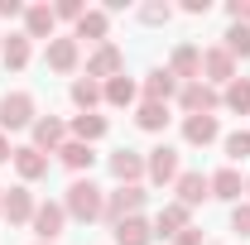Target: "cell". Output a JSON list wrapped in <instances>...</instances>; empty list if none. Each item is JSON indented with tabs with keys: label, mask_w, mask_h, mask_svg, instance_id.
<instances>
[{
	"label": "cell",
	"mask_w": 250,
	"mask_h": 245,
	"mask_svg": "<svg viewBox=\"0 0 250 245\" xmlns=\"http://www.w3.org/2000/svg\"><path fill=\"white\" fill-rule=\"evenodd\" d=\"M62 212L77 216V221H101V212H106V192H101L92 178H72L67 192H62Z\"/></svg>",
	"instance_id": "obj_1"
},
{
	"label": "cell",
	"mask_w": 250,
	"mask_h": 245,
	"mask_svg": "<svg viewBox=\"0 0 250 245\" xmlns=\"http://www.w3.org/2000/svg\"><path fill=\"white\" fill-rule=\"evenodd\" d=\"M140 207H145V187H140V183L116 187V192H106V212H101V221L121 226L125 216H140Z\"/></svg>",
	"instance_id": "obj_2"
},
{
	"label": "cell",
	"mask_w": 250,
	"mask_h": 245,
	"mask_svg": "<svg viewBox=\"0 0 250 245\" xmlns=\"http://www.w3.org/2000/svg\"><path fill=\"white\" fill-rule=\"evenodd\" d=\"M39 116H34V96L29 92H5L0 96V130L10 135V130H24V125H34Z\"/></svg>",
	"instance_id": "obj_3"
},
{
	"label": "cell",
	"mask_w": 250,
	"mask_h": 245,
	"mask_svg": "<svg viewBox=\"0 0 250 245\" xmlns=\"http://www.w3.org/2000/svg\"><path fill=\"white\" fill-rule=\"evenodd\" d=\"M34 236H39V245H53L62 236V226H67V212H62V202H39L34 207Z\"/></svg>",
	"instance_id": "obj_4"
},
{
	"label": "cell",
	"mask_w": 250,
	"mask_h": 245,
	"mask_svg": "<svg viewBox=\"0 0 250 245\" xmlns=\"http://www.w3.org/2000/svg\"><path fill=\"white\" fill-rule=\"evenodd\" d=\"M202 82H207V87H231V82H236V58H231L221 43L202 53Z\"/></svg>",
	"instance_id": "obj_5"
},
{
	"label": "cell",
	"mask_w": 250,
	"mask_h": 245,
	"mask_svg": "<svg viewBox=\"0 0 250 245\" xmlns=\"http://www.w3.org/2000/svg\"><path fill=\"white\" fill-rule=\"evenodd\" d=\"M178 106H183L188 116H212V111L221 106V92H217V87H207V82L197 77V82H188L183 92H178Z\"/></svg>",
	"instance_id": "obj_6"
},
{
	"label": "cell",
	"mask_w": 250,
	"mask_h": 245,
	"mask_svg": "<svg viewBox=\"0 0 250 245\" xmlns=\"http://www.w3.org/2000/svg\"><path fill=\"white\" fill-rule=\"evenodd\" d=\"M29 130H34V149L39 154H58L62 144H67V125H62L58 116H39Z\"/></svg>",
	"instance_id": "obj_7"
},
{
	"label": "cell",
	"mask_w": 250,
	"mask_h": 245,
	"mask_svg": "<svg viewBox=\"0 0 250 245\" xmlns=\"http://www.w3.org/2000/svg\"><path fill=\"white\" fill-rule=\"evenodd\" d=\"M125 72V53L121 48H116V43H96V53L92 58H87V77H106V82H111V77H121Z\"/></svg>",
	"instance_id": "obj_8"
},
{
	"label": "cell",
	"mask_w": 250,
	"mask_h": 245,
	"mask_svg": "<svg viewBox=\"0 0 250 245\" xmlns=\"http://www.w3.org/2000/svg\"><path fill=\"white\" fill-rule=\"evenodd\" d=\"M145 173H149L154 183H178V149H173V144H159V149H149V159H145Z\"/></svg>",
	"instance_id": "obj_9"
},
{
	"label": "cell",
	"mask_w": 250,
	"mask_h": 245,
	"mask_svg": "<svg viewBox=\"0 0 250 245\" xmlns=\"http://www.w3.org/2000/svg\"><path fill=\"white\" fill-rule=\"evenodd\" d=\"M34 207H39V202H34L29 187H10L5 202H0V216H5L10 226H24V221H34Z\"/></svg>",
	"instance_id": "obj_10"
},
{
	"label": "cell",
	"mask_w": 250,
	"mask_h": 245,
	"mask_svg": "<svg viewBox=\"0 0 250 245\" xmlns=\"http://www.w3.org/2000/svg\"><path fill=\"white\" fill-rule=\"evenodd\" d=\"M168 72H173V77H178V82H197V77H202V48H197V43H178V48H173V58H168Z\"/></svg>",
	"instance_id": "obj_11"
},
{
	"label": "cell",
	"mask_w": 250,
	"mask_h": 245,
	"mask_svg": "<svg viewBox=\"0 0 250 245\" xmlns=\"http://www.w3.org/2000/svg\"><path fill=\"white\" fill-rule=\"evenodd\" d=\"M188 226H192V212H188L183 202H164L159 216H154V236H168V241H173L178 231H188Z\"/></svg>",
	"instance_id": "obj_12"
},
{
	"label": "cell",
	"mask_w": 250,
	"mask_h": 245,
	"mask_svg": "<svg viewBox=\"0 0 250 245\" xmlns=\"http://www.w3.org/2000/svg\"><path fill=\"white\" fill-rule=\"evenodd\" d=\"M111 173H116V183H121V187L140 183V178H145V154H135V149H116V154H111Z\"/></svg>",
	"instance_id": "obj_13"
},
{
	"label": "cell",
	"mask_w": 250,
	"mask_h": 245,
	"mask_svg": "<svg viewBox=\"0 0 250 245\" xmlns=\"http://www.w3.org/2000/svg\"><path fill=\"white\" fill-rule=\"evenodd\" d=\"M178 202H183L188 212H192V207H197V202H207V197H212V178H207V173H178Z\"/></svg>",
	"instance_id": "obj_14"
},
{
	"label": "cell",
	"mask_w": 250,
	"mask_h": 245,
	"mask_svg": "<svg viewBox=\"0 0 250 245\" xmlns=\"http://www.w3.org/2000/svg\"><path fill=\"white\" fill-rule=\"evenodd\" d=\"M53 29H58L53 5H29L24 10V39H53Z\"/></svg>",
	"instance_id": "obj_15"
},
{
	"label": "cell",
	"mask_w": 250,
	"mask_h": 245,
	"mask_svg": "<svg viewBox=\"0 0 250 245\" xmlns=\"http://www.w3.org/2000/svg\"><path fill=\"white\" fill-rule=\"evenodd\" d=\"M217 135H221L217 116H188V121H183V140L192 144V149H207Z\"/></svg>",
	"instance_id": "obj_16"
},
{
	"label": "cell",
	"mask_w": 250,
	"mask_h": 245,
	"mask_svg": "<svg viewBox=\"0 0 250 245\" xmlns=\"http://www.w3.org/2000/svg\"><path fill=\"white\" fill-rule=\"evenodd\" d=\"M111 236H116V245H149V241H154V221H145V216H125Z\"/></svg>",
	"instance_id": "obj_17"
},
{
	"label": "cell",
	"mask_w": 250,
	"mask_h": 245,
	"mask_svg": "<svg viewBox=\"0 0 250 245\" xmlns=\"http://www.w3.org/2000/svg\"><path fill=\"white\" fill-rule=\"evenodd\" d=\"M43 62L53 67V72H72L77 67V39H48V53H43Z\"/></svg>",
	"instance_id": "obj_18"
},
{
	"label": "cell",
	"mask_w": 250,
	"mask_h": 245,
	"mask_svg": "<svg viewBox=\"0 0 250 245\" xmlns=\"http://www.w3.org/2000/svg\"><path fill=\"white\" fill-rule=\"evenodd\" d=\"M168 96H178V77H173L168 67H154V72L145 77V101H159V106H168Z\"/></svg>",
	"instance_id": "obj_19"
},
{
	"label": "cell",
	"mask_w": 250,
	"mask_h": 245,
	"mask_svg": "<svg viewBox=\"0 0 250 245\" xmlns=\"http://www.w3.org/2000/svg\"><path fill=\"white\" fill-rule=\"evenodd\" d=\"M241 192H246V178H241V168H221V173H212V197H221V202H241Z\"/></svg>",
	"instance_id": "obj_20"
},
{
	"label": "cell",
	"mask_w": 250,
	"mask_h": 245,
	"mask_svg": "<svg viewBox=\"0 0 250 245\" xmlns=\"http://www.w3.org/2000/svg\"><path fill=\"white\" fill-rule=\"evenodd\" d=\"M15 168H20V178H24V183H34V178H43V173H48V154H39L34 144H24V149H15Z\"/></svg>",
	"instance_id": "obj_21"
},
{
	"label": "cell",
	"mask_w": 250,
	"mask_h": 245,
	"mask_svg": "<svg viewBox=\"0 0 250 245\" xmlns=\"http://www.w3.org/2000/svg\"><path fill=\"white\" fill-rule=\"evenodd\" d=\"M135 92H140V87L121 72V77H111V82L101 87V101H106V106H116V111H125V106H135Z\"/></svg>",
	"instance_id": "obj_22"
},
{
	"label": "cell",
	"mask_w": 250,
	"mask_h": 245,
	"mask_svg": "<svg viewBox=\"0 0 250 245\" xmlns=\"http://www.w3.org/2000/svg\"><path fill=\"white\" fill-rule=\"evenodd\" d=\"M58 159L67 163V168H72V173H82V168L92 173V163H96V149H92V144H82V140H67V144L58 149Z\"/></svg>",
	"instance_id": "obj_23"
},
{
	"label": "cell",
	"mask_w": 250,
	"mask_h": 245,
	"mask_svg": "<svg viewBox=\"0 0 250 245\" xmlns=\"http://www.w3.org/2000/svg\"><path fill=\"white\" fill-rule=\"evenodd\" d=\"M106 29H111V15L106 10H87L77 20V34L72 39H92V43H106Z\"/></svg>",
	"instance_id": "obj_24"
},
{
	"label": "cell",
	"mask_w": 250,
	"mask_h": 245,
	"mask_svg": "<svg viewBox=\"0 0 250 245\" xmlns=\"http://www.w3.org/2000/svg\"><path fill=\"white\" fill-rule=\"evenodd\" d=\"M106 135V116H96V111H82V116H72V140H82V144H96Z\"/></svg>",
	"instance_id": "obj_25"
},
{
	"label": "cell",
	"mask_w": 250,
	"mask_h": 245,
	"mask_svg": "<svg viewBox=\"0 0 250 245\" xmlns=\"http://www.w3.org/2000/svg\"><path fill=\"white\" fill-rule=\"evenodd\" d=\"M135 125H140V130H149V135H159V130L168 125V106H159V101H140Z\"/></svg>",
	"instance_id": "obj_26"
},
{
	"label": "cell",
	"mask_w": 250,
	"mask_h": 245,
	"mask_svg": "<svg viewBox=\"0 0 250 245\" xmlns=\"http://www.w3.org/2000/svg\"><path fill=\"white\" fill-rule=\"evenodd\" d=\"M221 106L236 111V116H250V77H236V82L221 92Z\"/></svg>",
	"instance_id": "obj_27"
},
{
	"label": "cell",
	"mask_w": 250,
	"mask_h": 245,
	"mask_svg": "<svg viewBox=\"0 0 250 245\" xmlns=\"http://www.w3.org/2000/svg\"><path fill=\"white\" fill-rule=\"evenodd\" d=\"M0 58H5L10 72H20V67L29 62V39H24V34H10V39L0 43Z\"/></svg>",
	"instance_id": "obj_28"
},
{
	"label": "cell",
	"mask_w": 250,
	"mask_h": 245,
	"mask_svg": "<svg viewBox=\"0 0 250 245\" xmlns=\"http://www.w3.org/2000/svg\"><path fill=\"white\" fill-rule=\"evenodd\" d=\"M96 101H101V87H96L92 77H77L72 82V106L77 111H96Z\"/></svg>",
	"instance_id": "obj_29"
},
{
	"label": "cell",
	"mask_w": 250,
	"mask_h": 245,
	"mask_svg": "<svg viewBox=\"0 0 250 245\" xmlns=\"http://www.w3.org/2000/svg\"><path fill=\"white\" fill-rule=\"evenodd\" d=\"M221 39H226L221 48H226L231 58H250V24H231V29L221 34Z\"/></svg>",
	"instance_id": "obj_30"
},
{
	"label": "cell",
	"mask_w": 250,
	"mask_h": 245,
	"mask_svg": "<svg viewBox=\"0 0 250 245\" xmlns=\"http://www.w3.org/2000/svg\"><path fill=\"white\" fill-rule=\"evenodd\" d=\"M226 159H236V163L250 159V130H231L226 135Z\"/></svg>",
	"instance_id": "obj_31"
},
{
	"label": "cell",
	"mask_w": 250,
	"mask_h": 245,
	"mask_svg": "<svg viewBox=\"0 0 250 245\" xmlns=\"http://www.w3.org/2000/svg\"><path fill=\"white\" fill-rule=\"evenodd\" d=\"M140 20H145V24H168V20H173V5L149 0V5H140Z\"/></svg>",
	"instance_id": "obj_32"
},
{
	"label": "cell",
	"mask_w": 250,
	"mask_h": 245,
	"mask_svg": "<svg viewBox=\"0 0 250 245\" xmlns=\"http://www.w3.org/2000/svg\"><path fill=\"white\" fill-rule=\"evenodd\" d=\"M231 231H236V236H250V197H241V202L231 207Z\"/></svg>",
	"instance_id": "obj_33"
},
{
	"label": "cell",
	"mask_w": 250,
	"mask_h": 245,
	"mask_svg": "<svg viewBox=\"0 0 250 245\" xmlns=\"http://www.w3.org/2000/svg\"><path fill=\"white\" fill-rule=\"evenodd\" d=\"M53 15H58V20H72V24H77V20L87 15V5H82V0H58V5H53Z\"/></svg>",
	"instance_id": "obj_34"
},
{
	"label": "cell",
	"mask_w": 250,
	"mask_h": 245,
	"mask_svg": "<svg viewBox=\"0 0 250 245\" xmlns=\"http://www.w3.org/2000/svg\"><path fill=\"white\" fill-rule=\"evenodd\" d=\"M226 15H231V24H250V0H231Z\"/></svg>",
	"instance_id": "obj_35"
},
{
	"label": "cell",
	"mask_w": 250,
	"mask_h": 245,
	"mask_svg": "<svg viewBox=\"0 0 250 245\" xmlns=\"http://www.w3.org/2000/svg\"><path fill=\"white\" fill-rule=\"evenodd\" d=\"M173 245H207V241H202V231H192V226H188V231L173 236Z\"/></svg>",
	"instance_id": "obj_36"
},
{
	"label": "cell",
	"mask_w": 250,
	"mask_h": 245,
	"mask_svg": "<svg viewBox=\"0 0 250 245\" xmlns=\"http://www.w3.org/2000/svg\"><path fill=\"white\" fill-rule=\"evenodd\" d=\"M15 15H24V5L20 0H0V20H15Z\"/></svg>",
	"instance_id": "obj_37"
},
{
	"label": "cell",
	"mask_w": 250,
	"mask_h": 245,
	"mask_svg": "<svg viewBox=\"0 0 250 245\" xmlns=\"http://www.w3.org/2000/svg\"><path fill=\"white\" fill-rule=\"evenodd\" d=\"M183 10H188V15H207V10H212V0H183Z\"/></svg>",
	"instance_id": "obj_38"
},
{
	"label": "cell",
	"mask_w": 250,
	"mask_h": 245,
	"mask_svg": "<svg viewBox=\"0 0 250 245\" xmlns=\"http://www.w3.org/2000/svg\"><path fill=\"white\" fill-rule=\"evenodd\" d=\"M10 159H15V149H10V135L0 130V163H10Z\"/></svg>",
	"instance_id": "obj_39"
},
{
	"label": "cell",
	"mask_w": 250,
	"mask_h": 245,
	"mask_svg": "<svg viewBox=\"0 0 250 245\" xmlns=\"http://www.w3.org/2000/svg\"><path fill=\"white\" fill-rule=\"evenodd\" d=\"M246 192H250V178H246Z\"/></svg>",
	"instance_id": "obj_40"
},
{
	"label": "cell",
	"mask_w": 250,
	"mask_h": 245,
	"mask_svg": "<svg viewBox=\"0 0 250 245\" xmlns=\"http://www.w3.org/2000/svg\"><path fill=\"white\" fill-rule=\"evenodd\" d=\"M0 202H5V192H0Z\"/></svg>",
	"instance_id": "obj_41"
}]
</instances>
